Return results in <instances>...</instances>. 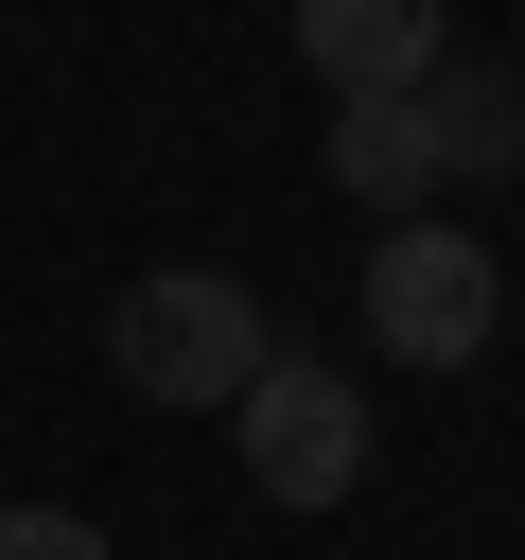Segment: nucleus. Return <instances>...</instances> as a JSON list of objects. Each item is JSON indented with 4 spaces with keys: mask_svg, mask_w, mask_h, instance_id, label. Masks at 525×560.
<instances>
[{
    "mask_svg": "<svg viewBox=\"0 0 525 560\" xmlns=\"http://www.w3.org/2000/svg\"><path fill=\"white\" fill-rule=\"evenodd\" d=\"M228 438H245V490L262 508H350L368 490V385L315 368V350H262V385L228 402Z\"/></svg>",
    "mask_w": 525,
    "mask_h": 560,
    "instance_id": "2",
    "label": "nucleus"
},
{
    "mask_svg": "<svg viewBox=\"0 0 525 560\" xmlns=\"http://www.w3.org/2000/svg\"><path fill=\"white\" fill-rule=\"evenodd\" d=\"M332 192H350L368 228H402V210L438 192V140H420V88H402V105H332Z\"/></svg>",
    "mask_w": 525,
    "mask_h": 560,
    "instance_id": "5",
    "label": "nucleus"
},
{
    "mask_svg": "<svg viewBox=\"0 0 525 560\" xmlns=\"http://www.w3.org/2000/svg\"><path fill=\"white\" fill-rule=\"evenodd\" d=\"M420 140H438V175H525V70H472V52H438V88H420Z\"/></svg>",
    "mask_w": 525,
    "mask_h": 560,
    "instance_id": "6",
    "label": "nucleus"
},
{
    "mask_svg": "<svg viewBox=\"0 0 525 560\" xmlns=\"http://www.w3.org/2000/svg\"><path fill=\"white\" fill-rule=\"evenodd\" d=\"M368 332H385V368H472L490 350V315H508V280H490V245L472 228H438V210H402L385 245H368Z\"/></svg>",
    "mask_w": 525,
    "mask_h": 560,
    "instance_id": "3",
    "label": "nucleus"
},
{
    "mask_svg": "<svg viewBox=\"0 0 525 560\" xmlns=\"http://www.w3.org/2000/svg\"><path fill=\"white\" fill-rule=\"evenodd\" d=\"M0 560H105L88 508H0Z\"/></svg>",
    "mask_w": 525,
    "mask_h": 560,
    "instance_id": "7",
    "label": "nucleus"
},
{
    "mask_svg": "<svg viewBox=\"0 0 525 560\" xmlns=\"http://www.w3.org/2000/svg\"><path fill=\"white\" fill-rule=\"evenodd\" d=\"M298 52H315L332 105H402V88H438L455 0H298Z\"/></svg>",
    "mask_w": 525,
    "mask_h": 560,
    "instance_id": "4",
    "label": "nucleus"
},
{
    "mask_svg": "<svg viewBox=\"0 0 525 560\" xmlns=\"http://www.w3.org/2000/svg\"><path fill=\"white\" fill-rule=\"evenodd\" d=\"M262 298L228 280V262H158V280H122V315H105V368L140 385V402H245L262 385Z\"/></svg>",
    "mask_w": 525,
    "mask_h": 560,
    "instance_id": "1",
    "label": "nucleus"
}]
</instances>
